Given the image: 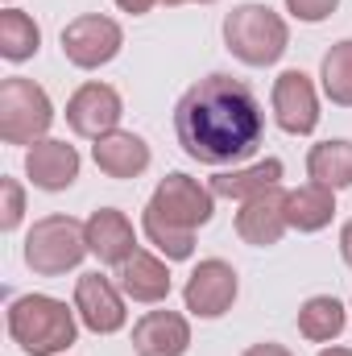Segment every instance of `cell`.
I'll use <instances>...</instances> for the list:
<instances>
[{
    "label": "cell",
    "mask_w": 352,
    "mask_h": 356,
    "mask_svg": "<svg viewBox=\"0 0 352 356\" xmlns=\"http://www.w3.org/2000/svg\"><path fill=\"white\" fill-rule=\"evenodd\" d=\"M175 137L199 166H241L265 137V108L257 91L237 75H207L175 104Z\"/></svg>",
    "instance_id": "obj_1"
},
{
    "label": "cell",
    "mask_w": 352,
    "mask_h": 356,
    "mask_svg": "<svg viewBox=\"0 0 352 356\" xmlns=\"http://www.w3.org/2000/svg\"><path fill=\"white\" fill-rule=\"evenodd\" d=\"M79 311L50 294H21L8 302V336L25 356H63L79 336Z\"/></svg>",
    "instance_id": "obj_2"
},
{
    "label": "cell",
    "mask_w": 352,
    "mask_h": 356,
    "mask_svg": "<svg viewBox=\"0 0 352 356\" xmlns=\"http://www.w3.org/2000/svg\"><path fill=\"white\" fill-rule=\"evenodd\" d=\"M224 46L245 67H273L290 46V29L269 4H237L224 17Z\"/></svg>",
    "instance_id": "obj_3"
},
{
    "label": "cell",
    "mask_w": 352,
    "mask_h": 356,
    "mask_svg": "<svg viewBox=\"0 0 352 356\" xmlns=\"http://www.w3.org/2000/svg\"><path fill=\"white\" fill-rule=\"evenodd\" d=\"M88 224L75 216H42L25 236V266L42 277H63L88 257Z\"/></svg>",
    "instance_id": "obj_4"
},
{
    "label": "cell",
    "mask_w": 352,
    "mask_h": 356,
    "mask_svg": "<svg viewBox=\"0 0 352 356\" xmlns=\"http://www.w3.org/2000/svg\"><path fill=\"white\" fill-rule=\"evenodd\" d=\"M50 124H54V104L46 88L21 75H8L0 83V141L4 145H38L46 141Z\"/></svg>",
    "instance_id": "obj_5"
},
{
    "label": "cell",
    "mask_w": 352,
    "mask_h": 356,
    "mask_svg": "<svg viewBox=\"0 0 352 356\" xmlns=\"http://www.w3.org/2000/svg\"><path fill=\"white\" fill-rule=\"evenodd\" d=\"M145 211H154L158 220L175 224L182 232H195L216 216V195H211V186H203L191 175H166L158 182V191L150 195Z\"/></svg>",
    "instance_id": "obj_6"
},
{
    "label": "cell",
    "mask_w": 352,
    "mask_h": 356,
    "mask_svg": "<svg viewBox=\"0 0 352 356\" xmlns=\"http://www.w3.org/2000/svg\"><path fill=\"white\" fill-rule=\"evenodd\" d=\"M120 46H125L120 25L99 13H83L63 29V54L79 71H99L104 63H112L120 54Z\"/></svg>",
    "instance_id": "obj_7"
},
{
    "label": "cell",
    "mask_w": 352,
    "mask_h": 356,
    "mask_svg": "<svg viewBox=\"0 0 352 356\" xmlns=\"http://www.w3.org/2000/svg\"><path fill=\"white\" fill-rule=\"evenodd\" d=\"M237 294H241L237 269L228 266V261H220V257L199 261V266L191 269L186 286H182V302H186V311L195 319H220V315H228L232 302H237Z\"/></svg>",
    "instance_id": "obj_8"
},
{
    "label": "cell",
    "mask_w": 352,
    "mask_h": 356,
    "mask_svg": "<svg viewBox=\"0 0 352 356\" xmlns=\"http://www.w3.org/2000/svg\"><path fill=\"white\" fill-rule=\"evenodd\" d=\"M75 311H79V323L88 332H95V336H116L125 327V319H129L125 290L112 277H104L99 269L95 273H83L75 282Z\"/></svg>",
    "instance_id": "obj_9"
},
{
    "label": "cell",
    "mask_w": 352,
    "mask_h": 356,
    "mask_svg": "<svg viewBox=\"0 0 352 356\" xmlns=\"http://www.w3.org/2000/svg\"><path fill=\"white\" fill-rule=\"evenodd\" d=\"M269 108H273L278 129H286L290 137L315 133V124H319V95H315L311 75H303V71H282V75L273 79Z\"/></svg>",
    "instance_id": "obj_10"
},
{
    "label": "cell",
    "mask_w": 352,
    "mask_h": 356,
    "mask_svg": "<svg viewBox=\"0 0 352 356\" xmlns=\"http://www.w3.org/2000/svg\"><path fill=\"white\" fill-rule=\"evenodd\" d=\"M120 116H125L120 91L108 88V83H83L67 99V124H71L75 137H88V141H99V137L116 133Z\"/></svg>",
    "instance_id": "obj_11"
},
{
    "label": "cell",
    "mask_w": 352,
    "mask_h": 356,
    "mask_svg": "<svg viewBox=\"0 0 352 356\" xmlns=\"http://www.w3.org/2000/svg\"><path fill=\"white\" fill-rule=\"evenodd\" d=\"M286 191L282 186H269L262 195L245 199L241 211H237V236L253 249H269L286 236Z\"/></svg>",
    "instance_id": "obj_12"
},
{
    "label": "cell",
    "mask_w": 352,
    "mask_h": 356,
    "mask_svg": "<svg viewBox=\"0 0 352 356\" xmlns=\"http://www.w3.org/2000/svg\"><path fill=\"white\" fill-rule=\"evenodd\" d=\"M88 249L99 257V266H125L133 253H137V232H133V220L116 207H99L91 211L88 220Z\"/></svg>",
    "instance_id": "obj_13"
},
{
    "label": "cell",
    "mask_w": 352,
    "mask_h": 356,
    "mask_svg": "<svg viewBox=\"0 0 352 356\" xmlns=\"http://www.w3.org/2000/svg\"><path fill=\"white\" fill-rule=\"evenodd\" d=\"M186 348H191V323L178 311H145L133 323L137 356H182Z\"/></svg>",
    "instance_id": "obj_14"
},
{
    "label": "cell",
    "mask_w": 352,
    "mask_h": 356,
    "mask_svg": "<svg viewBox=\"0 0 352 356\" xmlns=\"http://www.w3.org/2000/svg\"><path fill=\"white\" fill-rule=\"evenodd\" d=\"M25 175L38 191H67L79 178V154H75V145L46 137L25 149Z\"/></svg>",
    "instance_id": "obj_15"
},
{
    "label": "cell",
    "mask_w": 352,
    "mask_h": 356,
    "mask_svg": "<svg viewBox=\"0 0 352 356\" xmlns=\"http://www.w3.org/2000/svg\"><path fill=\"white\" fill-rule=\"evenodd\" d=\"M116 286L125 290V298L145 302V307H158V302L170 298V269H166L162 257L137 249L125 266L116 269Z\"/></svg>",
    "instance_id": "obj_16"
},
{
    "label": "cell",
    "mask_w": 352,
    "mask_h": 356,
    "mask_svg": "<svg viewBox=\"0 0 352 356\" xmlns=\"http://www.w3.org/2000/svg\"><path fill=\"white\" fill-rule=\"evenodd\" d=\"M91 158H95L99 175L120 178V182H125V178H141L150 170V145H145V137L125 133V129L99 137V141L91 145Z\"/></svg>",
    "instance_id": "obj_17"
},
{
    "label": "cell",
    "mask_w": 352,
    "mask_h": 356,
    "mask_svg": "<svg viewBox=\"0 0 352 356\" xmlns=\"http://www.w3.org/2000/svg\"><path fill=\"white\" fill-rule=\"evenodd\" d=\"M336 220V191L319 182H303L286 191V224L294 232H323Z\"/></svg>",
    "instance_id": "obj_18"
},
{
    "label": "cell",
    "mask_w": 352,
    "mask_h": 356,
    "mask_svg": "<svg viewBox=\"0 0 352 356\" xmlns=\"http://www.w3.org/2000/svg\"><path fill=\"white\" fill-rule=\"evenodd\" d=\"M282 175H286V166H282L278 158H262V162H253V166H237V170L216 175L211 178V195H216V199H237V203H245V199L262 195L269 186H282Z\"/></svg>",
    "instance_id": "obj_19"
},
{
    "label": "cell",
    "mask_w": 352,
    "mask_h": 356,
    "mask_svg": "<svg viewBox=\"0 0 352 356\" xmlns=\"http://www.w3.org/2000/svg\"><path fill=\"white\" fill-rule=\"evenodd\" d=\"M344 323H349V307L340 298H332V294H315V298H307L298 307V336L311 340V344L340 340Z\"/></svg>",
    "instance_id": "obj_20"
},
{
    "label": "cell",
    "mask_w": 352,
    "mask_h": 356,
    "mask_svg": "<svg viewBox=\"0 0 352 356\" xmlns=\"http://www.w3.org/2000/svg\"><path fill=\"white\" fill-rule=\"evenodd\" d=\"M307 175H311V182L332 186V191L352 186V141L336 137V141L311 145V154H307Z\"/></svg>",
    "instance_id": "obj_21"
},
{
    "label": "cell",
    "mask_w": 352,
    "mask_h": 356,
    "mask_svg": "<svg viewBox=\"0 0 352 356\" xmlns=\"http://www.w3.org/2000/svg\"><path fill=\"white\" fill-rule=\"evenodd\" d=\"M42 50V29L29 13L21 8H4L0 13V58L8 63H25Z\"/></svg>",
    "instance_id": "obj_22"
},
{
    "label": "cell",
    "mask_w": 352,
    "mask_h": 356,
    "mask_svg": "<svg viewBox=\"0 0 352 356\" xmlns=\"http://www.w3.org/2000/svg\"><path fill=\"white\" fill-rule=\"evenodd\" d=\"M319 79H323V95L336 108H352V38L336 42L323 63H319Z\"/></svg>",
    "instance_id": "obj_23"
},
{
    "label": "cell",
    "mask_w": 352,
    "mask_h": 356,
    "mask_svg": "<svg viewBox=\"0 0 352 356\" xmlns=\"http://www.w3.org/2000/svg\"><path fill=\"white\" fill-rule=\"evenodd\" d=\"M141 228H145L150 245H154L166 261H186V257L195 253V232H182V228H175V224L158 220L154 211H141Z\"/></svg>",
    "instance_id": "obj_24"
},
{
    "label": "cell",
    "mask_w": 352,
    "mask_h": 356,
    "mask_svg": "<svg viewBox=\"0 0 352 356\" xmlns=\"http://www.w3.org/2000/svg\"><path fill=\"white\" fill-rule=\"evenodd\" d=\"M0 232H13L21 220H25V191H21V182L17 178H0Z\"/></svg>",
    "instance_id": "obj_25"
},
{
    "label": "cell",
    "mask_w": 352,
    "mask_h": 356,
    "mask_svg": "<svg viewBox=\"0 0 352 356\" xmlns=\"http://www.w3.org/2000/svg\"><path fill=\"white\" fill-rule=\"evenodd\" d=\"M336 8H340V0H286V13H290L294 21H307V25L328 21Z\"/></svg>",
    "instance_id": "obj_26"
},
{
    "label": "cell",
    "mask_w": 352,
    "mask_h": 356,
    "mask_svg": "<svg viewBox=\"0 0 352 356\" xmlns=\"http://www.w3.org/2000/svg\"><path fill=\"white\" fill-rule=\"evenodd\" d=\"M241 356H294V353H290V348H282V344H269V340H262V344L245 348Z\"/></svg>",
    "instance_id": "obj_27"
},
{
    "label": "cell",
    "mask_w": 352,
    "mask_h": 356,
    "mask_svg": "<svg viewBox=\"0 0 352 356\" xmlns=\"http://www.w3.org/2000/svg\"><path fill=\"white\" fill-rule=\"evenodd\" d=\"M154 4H158V0H116V8H120V13H133V17H145Z\"/></svg>",
    "instance_id": "obj_28"
},
{
    "label": "cell",
    "mask_w": 352,
    "mask_h": 356,
    "mask_svg": "<svg viewBox=\"0 0 352 356\" xmlns=\"http://www.w3.org/2000/svg\"><path fill=\"white\" fill-rule=\"evenodd\" d=\"M340 257H344V266L352 269V220L340 228Z\"/></svg>",
    "instance_id": "obj_29"
},
{
    "label": "cell",
    "mask_w": 352,
    "mask_h": 356,
    "mask_svg": "<svg viewBox=\"0 0 352 356\" xmlns=\"http://www.w3.org/2000/svg\"><path fill=\"white\" fill-rule=\"evenodd\" d=\"M319 356H352V348H340V344H332V348H323Z\"/></svg>",
    "instance_id": "obj_30"
},
{
    "label": "cell",
    "mask_w": 352,
    "mask_h": 356,
    "mask_svg": "<svg viewBox=\"0 0 352 356\" xmlns=\"http://www.w3.org/2000/svg\"><path fill=\"white\" fill-rule=\"evenodd\" d=\"M158 4H170L175 8V4H216V0H158Z\"/></svg>",
    "instance_id": "obj_31"
},
{
    "label": "cell",
    "mask_w": 352,
    "mask_h": 356,
    "mask_svg": "<svg viewBox=\"0 0 352 356\" xmlns=\"http://www.w3.org/2000/svg\"><path fill=\"white\" fill-rule=\"evenodd\" d=\"M8 4H13V0H8Z\"/></svg>",
    "instance_id": "obj_32"
}]
</instances>
